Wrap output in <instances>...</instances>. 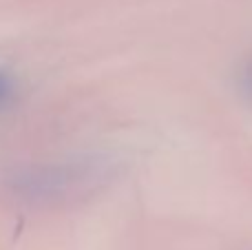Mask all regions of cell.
<instances>
[{"label":"cell","mask_w":252,"mask_h":250,"mask_svg":"<svg viewBox=\"0 0 252 250\" xmlns=\"http://www.w3.org/2000/svg\"><path fill=\"white\" fill-rule=\"evenodd\" d=\"M13 95V82L4 73H0V106H4Z\"/></svg>","instance_id":"obj_1"},{"label":"cell","mask_w":252,"mask_h":250,"mask_svg":"<svg viewBox=\"0 0 252 250\" xmlns=\"http://www.w3.org/2000/svg\"><path fill=\"white\" fill-rule=\"evenodd\" d=\"M241 91L248 100H252V60L246 64L244 73H241Z\"/></svg>","instance_id":"obj_2"}]
</instances>
